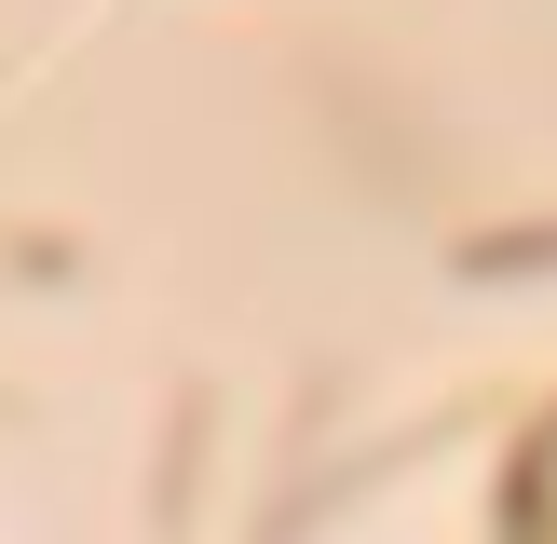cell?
Here are the masks:
<instances>
[{"mask_svg": "<svg viewBox=\"0 0 557 544\" xmlns=\"http://www.w3.org/2000/svg\"><path fill=\"white\" fill-rule=\"evenodd\" d=\"M504 544H557V422L531 435V462H517V531Z\"/></svg>", "mask_w": 557, "mask_h": 544, "instance_id": "cell-1", "label": "cell"}]
</instances>
